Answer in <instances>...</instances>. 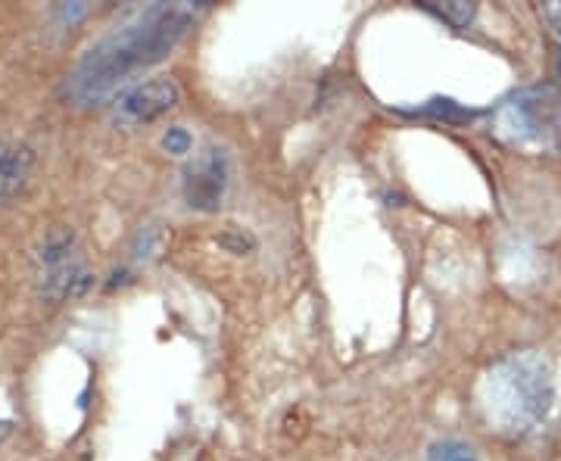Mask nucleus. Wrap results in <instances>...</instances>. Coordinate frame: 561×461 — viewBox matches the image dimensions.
I'll use <instances>...</instances> for the list:
<instances>
[{"instance_id":"f257e3e1","label":"nucleus","mask_w":561,"mask_h":461,"mask_svg":"<svg viewBox=\"0 0 561 461\" xmlns=\"http://www.w3.org/2000/svg\"><path fill=\"white\" fill-rule=\"evenodd\" d=\"M194 25V10L187 3H153L135 20L116 25L110 35L84 50L72 76L66 79V94L79 106L106 101L135 72L165 60Z\"/></svg>"},{"instance_id":"f03ea898","label":"nucleus","mask_w":561,"mask_h":461,"mask_svg":"<svg viewBox=\"0 0 561 461\" xmlns=\"http://www.w3.org/2000/svg\"><path fill=\"white\" fill-rule=\"evenodd\" d=\"M478 400L490 430L505 437L530 434L556 402V365L540 349L508 353L483 374Z\"/></svg>"},{"instance_id":"7ed1b4c3","label":"nucleus","mask_w":561,"mask_h":461,"mask_svg":"<svg viewBox=\"0 0 561 461\" xmlns=\"http://www.w3.org/2000/svg\"><path fill=\"white\" fill-rule=\"evenodd\" d=\"M493 138L530 157L561 160V84L542 81L515 91L493 110Z\"/></svg>"},{"instance_id":"20e7f679","label":"nucleus","mask_w":561,"mask_h":461,"mask_svg":"<svg viewBox=\"0 0 561 461\" xmlns=\"http://www.w3.org/2000/svg\"><path fill=\"white\" fill-rule=\"evenodd\" d=\"M38 275L41 290L50 300H66V297H79L91 287V272L81 260V250L72 231H54L47 234V241L38 253Z\"/></svg>"},{"instance_id":"39448f33","label":"nucleus","mask_w":561,"mask_h":461,"mask_svg":"<svg viewBox=\"0 0 561 461\" xmlns=\"http://www.w3.org/2000/svg\"><path fill=\"white\" fill-rule=\"evenodd\" d=\"M181 101V88L165 76L140 81L125 88L119 97L113 101V122L122 128H140L150 125L165 113H172Z\"/></svg>"},{"instance_id":"423d86ee","label":"nucleus","mask_w":561,"mask_h":461,"mask_svg":"<svg viewBox=\"0 0 561 461\" xmlns=\"http://www.w3.org/2000/svg\"><path fill=\"white\" fill-rule=\"evenodd\" d=\"M228 187V153L219 147H203L184 169V197L191 209H219Z\"/></svg>"},{"instance_id":"0eeeda50","label":"nucleus","mask_w":561,"mask_h":461,"mask_svg":"<svg viewBox=\"0 0 561 461\" xmlns=\"http://www.w3.org/2000/svg\"><path fill=\"white\" fill-rule=\"evenodd\" d=\"M35 150L16 141H0V203L13 200L32 178Z\"/></svg>"},{"instance_id":"6e6552de","label":"nucleus","mask_w":561,"mask_h":461,"mask_svg":"<svg viewBox=\"0 0 561 461\" xmlns=\"http://www.w3.org/2000/svg\"><path fill=\"white\" fill-rule=\"evenodd\" d=\"M424 10L434 13L437 20L449 22L453 28H468L474 13H478V3H465V0H443V3H437V0H427Z\"/></svg>"},{"instance_id":"1a4fd4ad","label":"nucleus","mask_w":561,"mask_h":461,"mask_svg":"<svg viewBox=\"0 0 561 461\" xmlns=\"http://www.w3.org/2000/svg\"><path fill=\"white\" fill-rule=\"evenodd\" d=\"M427 461H481V459H478V452H474L471 446H465V442H456V440H446V442H434V446H431Z\"/></svg>"},{"instance_id":"9d476101","label":"nucleus","mask_w":561,"mask_h":461,"mask_svg":"<svg viewBox=\"0 0 561 461\" xmlns=\"http://www.w3.org/2000/svg\"><path fill=\"white\" fill-rule=\"evenodd\" d=\"M162 147H165L169 153H187V150H191V135H187L184 128H169L165 138H162Z\"/></svg>"},{"instance_id":"9b49d317","label":"nucleus","mask_w":561,"mask_h":461,"mask_svg":"<svg viewBox=\"0 0 561 461\" xmlns=\"http://www.w3.org/2000/svg\"><path fill=\"white\" fill-rule=\"evenodd\" d=\"M7 430H10V424H7V422H0V440H3V437H7Z\"/></svg>"}]
</instances>
